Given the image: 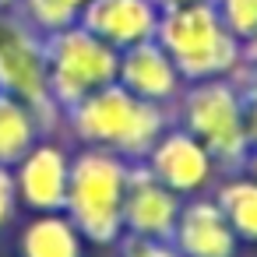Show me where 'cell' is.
Segmentation results:
<instances>
[{
	"instance_id": "6da1fadb",
	"label": "cell",
	"mask_w": 257,
	"mask_h": 257,
	"mask_svg": "<svg viewBox=\"0 0 257 257\" xmlns=\"http://www.w3.org/2000/svg\"><path fill=\"white\" fill-rule=\"evenodd\" d=\"M169 123H173L169 109L131 95L116 81L102 85L99 92L85 95L78 106L64 113V127L78 145L116 152L127 162H141Z\"/></svg>"
},
{
	"instance_id": "7a4b0ae2",
	"label": "cell",
	"mask_w": 257,
	"mask_h": 257,
	"mask_svg": "<svg viewBox=\"0 0 257 257\" xmlns=\"http://www.w3.org/2000/svg\"><path fill=\"white\" fill-rule=\"evenodd\" d=\"M155 43L166 50L183 85L232 78L243 64V43L222 25L211 0L162 8Z\"/></svg>"
},
{
	"instance_id": "3957f363",
	"label": "cell",
	"mask_w": 257,
	"mask_h": 257,
	"mask_svg": "<svg viewBox=\"0 0 257 257\" xmlns=\"http://www.w3.org/2000/svg\"><path fill=\"white\" fill-rule=\"evenodd\" d=\"M127 159L106 148L81 145L71 155V176H67V201L64 215L78 225L85 243L95 246H116L123 236V190L131 176Z\"/></svg>"
},
{
	"instance_id": "277c9868",
	"label": "cell",
	"mask_w": 257,
	"mask_h": 257,
	"mask_svg": "<svg viewBox=\"0 0 257 257\" xmlns=\"http://www.w3.org/2000/svg\"><path fill=\"white\" fill-rule=\"evenodd\" d=\"M173 120L208 148L218 173H236L246 166V155H250L246 99L236 78H211V81L183 85L173 106Z\"/></svg>"
},
{
	"instance_id": "5b68a950",
	"label": "cell",
	"mask_w": 257,
	"mask_h": 257,
	"mask_svg": "<svg viewBox=\"0 0 257 257\" xmlns=\"http://www.w3.org/2000/svg\"><path fill=\"white\" fill-rule=\"evenodd\" d=\"M46 43V74H50V95L60 113L78 106L85 95L99 92L102 85L116 81V60L120 53L106 46L99 36L81 29L78 22L43 36Z\"/></svg>"
},
{
	"instance_id": "8992f818",
	"label": "cell",
	"mask_w": 257,
	"mask_h": 257,
	"mask_svg": "<svg viewBox=\"0 0 257 257\" xmlns=\"http://www.w3.org/2000/svg\"><path fill=\"white\" fill-rule=\"evenodd\" d=\"M0 92L25 102L39 116L46 138L64 123V113L57 109V102L50 95L46 43L15 11L0 15Z\"/></svg>"
},
{
	"instance_id": "52a82bcc",
	"label": "cell",
	"mask_w": 257,
	"mask_h": 257,
	"mask_svg": "<svg viewBox=\"0 0 257 257\" xmlns=\"http://www.w3.org/2000/svg\"><path fill=\"white\" fill-rule=\"evenodd\" d=\"M141 166L162 187H169L173 194H180L183 201L197 197V194H208L215 187V180H218V166L208 155V148L190 131H183L176 120L155 138V145L148 148V155L141 159Z\"/></svg>"
},
{
	"instance_id": "ba28073f",
	"label": "cell",
	"mask_w": 257,
	"mask_h": 257,
	"mask_svg": "<svg viewBox=\"0 0 257 257\" xmlns=\"http://www.w3.org/2000/svg\"><path fill=\"white\" fill-rule=\"evenodd\" d=\"M15 194L18 204L32 215L39 211H64L67 201V176H71V152L50 138H39L15 166Z\"/></svg>"
},
{
	"instance_id": "9c48e42d",
	"label": "cell",
	"mask_w": 257,
	"mask_h": 257,
	"mask_svg": "<svg viewBox=\"0 0 257 257\" xmlns=\"http://www.w3.org/2000/svg\"><path fill=\"white\" fill-rule=\"evenodd\" d=\"M183 197L162 187L141 162L131 166L127 190H123V236L134 239H169Z\"/></svg>"
},
{
	"instance_id": "30bf717a",
	"label": "cell",
	"mask_w": 257,
	"mask_h": 257,
	"mask_svg": "<svg viewBox=\"0 0 257 257\" xmlns=\"http://www.w3.org/2000/svg\"><path fill=\"white\" fill-rule=\"evenodd\" d=\"M169 246L180 257H239L243 243L236 239V232H232L229 218L222 215V208L215 204V197L197 194V197L183 201Z\"/></svg>"
},
{
	"instance_id": "8fae6325",
	"label": "cell",
	"mask_w": 257,
	"mask_h": 257,
	"mask_svg": "<svg viewBox=\"0 0 257 257\" xmlns=\"http://www.w3.org/2000/svg\"><path fill=\"white\" fill-rule=\"evenodd\" d=\"M116 85L127 88L131 95L152 102V106L169 109V113H173V106H176V99H180V92H183L180 71L173 67V60L166 57V50H162L155 39L120 50V60H116Z\"/></svg>"
},
{
	"instance_id": "7c38bea8",
	"label": "cell",
	"mask_w": 257,
	"mask_h": 257,
	"mask_svg": "<svg viewBox=\"0 0 257 257\" xmlns=\"http://www.w3.org/2000/svg\"><path fill=\"white\" fill-rule=\"evenodd\" d=\"M159 15L162 8L155 0H88L78 15V25L120 53L127 46L155 39Z\"/></svg>"
},
{
	"instance_id": "4fadbf2b",
	"label": "cell",
	"mask_w": 257,
	"mask_h": 257,
	"mask_svg": "<svg viewBox=\"0 0 257 257\" xmlns=\"http://www.w3.org/2000/svg\"><path fill=\"white\" fill-rule=\"evenodd\" d=\"M18 257H85V236L64 211H39L18 229Z\"/></svg>"
},
{
	"instance_id": "5bb4252c",
	"label": "cell",
	"mask_w": 257,
	"mask_h": 257,
	"mask_svg": "<svg viewBox=\"0 0 257 257\" xmlns=\"http://www.w3.org/2000/svg\"><path fill=\"white\" fill-rule=\"evenodd\" d=\"M211 197L222 208V215L229 218L236 239L257 243V180L243 169L222 173V180H215V187H211Z\"/></svg>"
},
{
	"instance_id": "9a60e30c",
	"label": "cell",
	"mask_w": 257,
	"mask_h": 257,
	"mask_svg": "<svg viewBox=\"0 0 257 257\" xmlns=\"http://www.w3.org/2000/svg\"><path fill=\"white\" fill-rule=\"evenodd\" d=\"M39 138H46L39 116L25 102H18L15 95L0 92V166L11 169Z\"/></svg>"
},
{
	"instance_id": "2e32d148",
	"label": "cell",
	"mask_w": 257,
	"mask_h": 257,
	"mask_svg": "<svg viewBox=\"0 0 257 257\" xmlns=\"http://www.w3.org/2000/svg\"><path fill=\"white\" fill-rule=\"evenodd\" d=\"M211 4H215L222 25L239 43H246V39L257 36V0H211Z\"/></svg>"
},
{
	"instance_id": "e0dca14e",
	"label": "cell",
	"mask_w": 257,
	"mask_h": 257,
	"mask_svg": "<svg viewBox=\"0 0 257 257\" xmlns=\"http://www.w3.org/2000/svg\"><path fill=\"white\" fill-rule=\"evenodd\" d=\"M116 257H180V253L169 246V239H134V236H120Z\"/></svg>"
},
{
	"instance_id": "ac0fdd59",
	"label": "cell",
	"mask_w": 257,
	"mask_h": 257,
	"mask_svg": "<svg viewBox=\"0 0 257 257\" xmlns=\"http://www.w3.org/2000/svg\"><path fill=\"white\" fill-rule=\"evenodd\" d=\"M15 211H18V194H15V176H11V169H8V166H0V232H4V229L11 225V218H15Z\"/></svg>"
},
{
	"instance_id": "d6986e66",
	"label": "cell",
	"mask_w": 257,
	"mask_h": 257,
	"mask_svg": "<svg viewBox=\"0 0 257 257\" xmlns=\"http://www.w3.org/2000/svg\"><path fill=\"white\" fill-rule=\"evenodd\" d=\"M232 78H236V85L243 88V99L257 102V67H246V64H239V71H236Z\"/></svg>"
},
{
	"instance_id": "ffe728a7",
	"label": "cell",
	"mask_w": 257,
	"mask_h": 257,
	"mask_svg": "<svg viewBox=\"0 0 257 257\" xmlns=\"http://www.w3.org/2000/svg\"><path fill=\"white\" fill-rule=\"evenodd\" d=\"M246 138H250V148L257 145V102L246 99Z\"/></svg>"
},
{
	"instance_id": "44dd1931",
	"label": "cell",
	"mask_w": 257,
	"mask_h": 257,
	"mask_svg": "<svg viewBox=\"0 0 257 257\" xmlns=\"http://www.w3.org/2000/svg\"><path fill=\"white\" fill-rule=\"evenodd\" d=\"M243 64L246 67H257V36L243 43Z\"/></svg>"
},
{
	"instance_id": "7402d4cb",
	"label": "cell",
	"mask_w": 257,
	"mask_h": 257,
	"mask_svg": "<svg viewBox=\"0 0 257 257\" xmlns=\"http://www.w3.org/2000/svg\"><path fill=\"white\" fill-rule=\"evenodd\" d=\"M243 173H250V176L257 180V145L250 148V155H246V166H243Z\"/></svg>"
},
{
	"instance_id": "603a6c76",
	"label": "cell",
	"mask_w": 257,
	"mask_h": 257,
	"mask_svg": "<svg viewBox=\"0 0 257 257\" xmlns=\"http://www.w3.org/2000/svg\"><path fill=\"white\" fill-rule=\"evenodd\" d=\"M159 8H176V4H194V0H155Z\"/></svg>"
},
{
	"instance_id": "cb8c5ba5",
	"label": "cell",
	"mask_w": 257,
	"mask_h": 257,
	"mask_svg": "<svg viewBox=\"0 0 257 257\" xmlns=\"http://www.w3.org/2000/svg\"><path fill=\"white\" fill-rule=\"evenodd\" d=\"M18 8V0H0V15H8V11H15Z\"/></svg>"
},
{
	"instance_id": "d4e9b609",
	"label": "cell",
	"mask_w": 257,
	"mask_h": 257,
	"mask_svg": "<svg viewBox=\"0 0 257 257\" xmlns=\"http://www.w3.org/2000/svg\"><path fill=\"white\" fill-rule=\"evenodd\" d=\"M64 4H67V8H71V11H78V15H81V8H85V4H88V0H64Z\"/></svg>"
}]
</instances>
